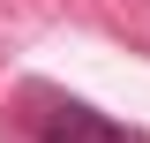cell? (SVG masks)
Here are the masks:
<instances>
[{
    "label": "cell",
    "instance_id": "obj_1",
    "mask_svg": "<svg viewBox=\"0 0 150 143\" xmlns=\"http://www.w3.org/2000/svg\"><path fill=\"white\" fill-rule=\"evenodd\" d=\"M23 128H30V143H150L143 128L112 121V113H98L90 98L45 90V83H30V90H23Z\"/></svg>",
    "mask_w": 150,
    "mask_h": 143
}]
</instances>
